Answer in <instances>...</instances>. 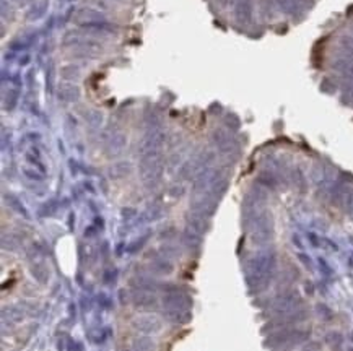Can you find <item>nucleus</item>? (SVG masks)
Wrapping results in <instances>:
<instances>
[{"instance_id": "nucleus-1", "label": "nucleus", "mask_w": 353, "mask_h": 351, "mask_svg": "<svg viewBox=\"0 0 353 351\" xmlns=\"http://www.w3.org/2000/svg\"><path fill=\"white\" fill-rule=\"evenodd\" d=\"M275 268V255L273 254H259L254 259H251L248 263V280L249 283H254V286L267 285L270 277L273 275Z\"/></svg>"}, {"instance_id": "nucleus-2", "label": "nucleus", "mask_w": 353, "mask_h": 351, "mask_svg": "<svg viewBox=\"0 0 353 351\" xmlns=\"http://www.w3.org/2000/svg\"><path fill=\"white\" fill-rule=\"evenodd\" d=\"M309 338L308 330H298V329H280L269 335L265 340V346L269 348H284V349H292L300 343L306 341Z\"/></svg>"}, {"instance_id": "nucleus-3", "label": "nucleus", "mask_w": 353, "mask_h": 351, "mask_svg": "<svg viewBox=\"0 0 353 351\" xmlns=\"http://www.w3.org/2000/svg\"><path fill=\"white\" fill-rule=\"evenodd\" d=\"M301 306V296L296 290H288L285 293L278 294L275 299H273L270 312H273L275 316H287L296 312Z\"/></svg>"}, {"instance_id": "nucleus-4", "label": "nucleus", "mask_w": 353, "mask_h": 351, "mask_svg": "<svg viewBox=\"0 0 353 351\" xmlns=\"http://www.w3.org/2000/svg\"><path fill=\"white\" fill-rule=\"evenodd\" d=\"M132 327L142 333H158L161 330V319L155 314H138L132 319Z\"/></svg>"}, {"instance_id": "nucleus-5", "label": "nucleus", "mask_w": 353, "mask_h": 351, "mask_svg": "<svg viewBox=\"0 0 353 351\" xmlns=\"http://www.w3.org/2000/svg\"><path fill=\"white\" fill-rule=\"evenodd\" d=\"M163 304L166 309H191L192 298L181 290H171L163 294Z\"/></svg>"}, {"instance_id": "nucleus-6", "label": "nucleus", "mask_w": 353, "mask_h": 351, "mask_svg": "<svg viewBox=\"0 0 353 351\" xmlns=\"http://www.w3.org/2000/svg\"><path fill=\"white\" fill-rule=\"evenodd\" d=\"M130 299L134 302V306L140 309H150L156 306L155 294L148 290H137V288H134L130 293Z\"/></svg>"}, {"instance_id": "nucleus-7", "label": "nucleus", "mask_w": 353, "mask_h": 351, "mask_svg": "<svg viewBox=\"0 0 353 351\" xmlns=\"http://www.w3.org/2000/svg\"><path fill=\"white\" fill-rule=\"evenodd\" d=\"M163 314L168 322L178 324V325H184L187 322H191V319H192L191 309H166Z\"/></svg>"}, {"instance_id": "nucleus-8", "label": "nucleus", "mask_w": 353, "mask_h": 351, "mask_svg": "<svg viewBox=\"0 0 353 351\" xmlns=\"http://www.w3.org/2000/svg\"><path fill=\"white\" fill-rule=\"evenodd\" d=\"M130 285L132 288H137V290H148L152 291L158 286V282H155L153 278L150 277H145V275H135L134 278L130 280Z\"/></svg>"}, {"instance_id": "nucleus-9", "label": "nucleus", "mask_w": 353, "mask_h": 351, "mask_svg": "<svg viewBox=\"0 0 353 351\" xmlns=\"http://www.w3.org/2000/svg\"><path fill=\"white\" fill-rule=\"evenodd\" d=\"M134 351H156V343L150 337H138L132 343Z\"/></svg>"}, {"instance_id": "nucleus-10", "label": "nucleus", "mask_w": 353, "mask_h": 351, "mask_svg": "<svg viewBox=\"0 0 353 351\" xmlns=\"http://www.w3.org/2000/svg\"><path fill=\"white\" fill-rule=\"evenodd\" d=\"M152 271L156 273V275H171V273L174 271V267H172V263L169 262L156 260L152 265Z\"/></svg>"}, {"instance_id": "nucleus-11", "label": "nucleus", "mask_w": 353, "mask_h": 351, "mask_svg": "<svg viewBox=\"0 0 353 351\" xmlns=\"http://www.w3.org/2000/svg\"><path fill=\"white\" fill-rule=\"evenodd\" d=\"M31 273H33L34 280H38L39 283H46L49 280V270L43 267V265H33L31 267Z\"/></svg>"}, {"instance_id": "nucleus-12", "label": "nucleus", "mask_w": 353, "mask_h": 351, "mask_svg": "<svg viewBox=\"0 0 353 351\" xmlns=\"http://www.w3.org/2000/svg\"><path fill=\"white\" fill-rule=\"evenodd\" d=\"M326 341H327L329 346L339 349V348L342 346V343H343V337H342V335H340L339 332H331V333H327Z\"/></svg>"}, {"instance_id": "nucleus-13", "label": "nucleus", "mask_w": 353, "mask_h": 351, "mask_svg": "<svg viewBox=\"0 0 353 351\" xmlns=\"http://www.w3.org/2000/svg\"><path fill=\"white\" fill-rule=\"evenodd\" d=\"M4 317H9L12 322H21L23 312L17 307H9V309H4Z\"/></svg>"}, {"instance_id": "nucleus-14", "label": "nucleus", "mask_w": 353, "mask_h": 351, "mask_svg": "<svg viewBox=\"0 0 353 351\" xmlns=\"http://www.w3.org/2000/svg\"><path fill=\"white\" fill-rule=\"evenodd\" d=\"M347 351H353V346H351V348H348V349H347Z\"/></svg>"}, {"instance_id": "nucleus-15", "label": "nucleus", "mask_w": 353, "mask_h": 351, "mask_svg": "<svg viewBox=\"0 0 353 351\" xmlns=\"http://www.w3.org/2000/svg\"><path fill=\"white\" fill-rule=\"evenodd\" d=\"M306 351H312V349H306Z\"/></svg>"}]
</instances>
